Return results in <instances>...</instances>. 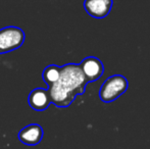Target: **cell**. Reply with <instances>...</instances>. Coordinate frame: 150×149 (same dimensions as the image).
I'll list each match as a JSON object with an SVG mask.
<instances>
[{
    "mask_svg": "<svg viewBox=\"0 0 150 149\" xmlns=\"http://www.w3.org/2000/svg\"><path fill=\"white\" fill-rule=\"evenodd\" d=\"M128 80L122 75H113L107 78L99 90V98L101 101L109 103L117 100L128 90Z\"/></svg>",
    "mask_w": 150,
    "mask_h": 149,
    "instance_id": "cell-2",
    "label": "cell"
},
{
    "mask_svg": "<svg viewBox=\"0 0 150 149\" xmlns=\"http://www.w3.org/2000/svg\"><path fill=\"white\" fill-rule=\"evenodd\" d=\"M60 71L61 66H58L56 64H50V66H46L44 68L43 73H42V78H43V81L45 82L47 87L52 85L53 83H55L59 79Z\"/></svg>",
    "mask_w": 150,
    "mask_h": 149,
    "instance_id": "cell-8",
    "label": "cell"
},
{
    "mask_svg": "<svg viewBox=\"0 0 150 149\" xmlns=\"http://www.w3.org/2000/svg\"><path fill=\"white\" fill-rule=\"evenodd\" d=\"M43 128L38 124H30L18 132V140L29 146L37 145L43 139Z\"/></svg>",
    "mask_w": 150,
    "mask_h": 149,
    "instance_id": "cell-5",
    "label": "cell"
},
{
    "mask_svg": "<svg viewBox=\"0 0 150 149\" xmlns=\"http://www.w3.org/2000/svg\"><path fill=\"white\" fill-rule=\"evenodd\" d=\"M88 83L97 81L104 73V66L101 60L95 56H88L84 58L79 64Z\"/></svg>",
    "mask_w": 150,
    "mask_h": 149,
    "instance_id": "cell-4",
    "label": "cell"
},
{
    "mask_svg": "<svg viewBox=\"0 0 150 149\" xmlns=\"http://www.w3.org/2000/svg\"><path fill=\"white\" fill-rule=\"evenodd\" d=\"M25 41V32L18 27H5L0 29V54L16 50Z\"/></svg>",
    "mask_w": 150,
    "mask_h": 149,
    "instance_id": "cell-3",
    "label": "cell"
},
{
    "mask_svg": "<svg viewBox=\"0 0 150 149\" xmlns=\"http://www.w3.org/2000/svg\"><path fill=\"white\" fill-rule=\"evenodd\" d=\"M88 81L77 64L61 66L60 77L55 83L48 86L50 102L59 108L69 106L78 95L85 92Z\"/></svg>",
    "mask_w": 150,
    "mask_h": 149,
    "instance_id": "cell-1",
    "label": "cell"
},
{
    "mask_svg": "<svg viewBox=\"0 0 150 149\" xmlns=\"http://www.w3.org/2000/svg\"><path fill=\"white\" fill-rule=\"evenodd\" d=\"M28 102L32 109L37 112H43L47 109L51 103L47 89H44V88H36L32 90L29 95Z\"/></svg>",
    "mask_w": 150,
    "mask_h": 149,
    "instance_id": "cell-7",
    "label": "cell"
},
{
    "mask_svg": "<svg viewBox=\"0 0 150 149\" xmlns=\"http://www.w3.org/2000/svg\"><path fill=\"white\" fill-rule=\"evenodd\" d=\"M112 3V0H85L84 8L92 18H103L110 12Z\"/></svg>",
    "mask_w": 150,
    "mask_h": 149,
    "instance_id": "cell-6",
    "label": "cell"
}]
</instances>
